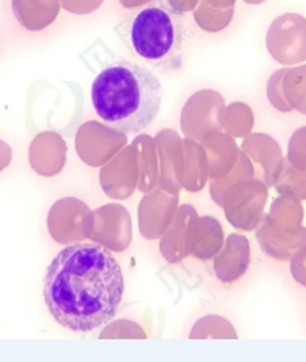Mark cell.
<instances>
[{
  "mask_svg": "<svg viewBox=\"0 0 306 362\" xmlns=\"http://www.w3.org/2000/svg\"><path fill=\"white\" fill-rule=\"evenodd\" d=\"M124 296V275L106 247L79 243L49 263L45 303L59 325L86 333L111 322Z\"/></svg>",
  "mask_w": 306,
  "mask_h": 362,
  "instance_id": "1",
  "label": "cell"
},
{
  "mask_svg": "<svg viewBox=\"0 0 306 362\" xmlns=\"http://www.w3.org/2000/svg\"><path fill=\"white\" fill-rule=\"evenodd\" d=\"M91 104L101 122L125 135L149 129L162 107V83L144 65L114 60L91 85Z\"/></svg>",
  "mask_w": 306,
  "mask_h": 362,
  "instance_id": "2",
  "label": "cell"
},
{
  "mask_svg": "<svg viewBox=\"0 0 306 362\" xmlns=\"http://www.w3.org/2000/svg\"><path fill=\"white\" fill-rule=\"evenodd\" d=\"M135 56L152 67L178 70L183 65L186 23L183 13L168 2L155 0L145 4L116 26Z\"/></svg>",
  "mask_w": 306,
  "mask_h": 362,
  "instance_id": "3",
  "label": "cell"
},
{
  "mask_svg": "<svg viewBox=\"0 0 306 362\" xmlns=\"http://www.w3.org/2000/svg\"><path fill=\"white\" fill-rule=\"evenodd\" d=\"M269 51L285 64L306 59V20L300 15H283L269 30Z\"/></svg>",
  "mask_w": 306,
  "mask_h": 362,
  "instance_id": "4",
  "label": "cell"
},
{
  "mask_svg": "<svg viewBox=\"0 0 306 362\" xmlns=\"http://www.w3.org/2000/svg\"><path fill=\"white\" fill-rule=\"evenodd\" d=\"M249 267V243L244 235L233 234L215 259V273L222 283L238 281Z\"/></svg>",
  "mask_w": 306,
  "mask_h": 362,
  "instance_id": "5",
  "label": "cell"
},
{
  "mask_svg": "<svg viewBox=\"0 0 306 362\" xmlns=\"http://www.w3.org/2000/svg\"><path fill=\"white\" fill-rule=\"evenodd\" d=\"M223 245L222 226L214 218H199L193 223L189 234V249L200 260H209Z\"/></svg>",
  "mask_w": 306,
  "mask_h": 362,
  "instance_id": "6",
  "label": "cell"
},
{
  "mask_svg": "<svg viewBox=\"0 0 306 362\" xmlns=\"http://www.w3.org/2000/svg\"><path fill=\"white\" fill-rule=\"evenodd\" d=\"M259 240L262 244V249H264L267 254L276 257L278 260H287L288 257L292 255V252L306 244V229H300L297 234L282 238V235L276 234L266 224L264 229L259 233Z\"/></svg>",
  "mask_w": 306,
  "mask_h": 362,
  "instance_id": "7",
  "label": "cell"
},
{
  "mask_svg": "<svg viewBox=\"0 0 306 362\" xmlns=\"http://www.w3.org/2000/svg\"><path fill=\"white\" fill-rule=\"evenodd\" d=\"M266 203V189L262 185H253L246 190L242 202H239L238 216L233 219V224L242 229H253L258 224L262 208Z\"/></svg>",
  "mask_w": 306,
  "mask_h": 362,
  "instance_id": "8",
  "label": "cell"
},
{
  "mask_svg": "<svg viewBox=\"0 0 306 362\" xmlns=\"http://www.w3.org/2000/svg\"><path fill=\"white\" fill-rule=\"evenodd\" d=\"M193 339L200 338H238L237 330H234L232 323L227 319L218 315H207L198 320L193 330H191V337Z\"/></svg>",
  "mask_w": 306,
  "mask_h": 362,
  "instance_id": "9",
  "label": "cell"
},
{
  "mask_svg": "<svg viewBox=\"0 0 306 362\" xmlns=\"http://www.w3.org/2000/svg\"><path fill=\"white\" fill-rule=\"evenodd\" d=\"M100 339H145L147 334L142 330L140 325L132 320H114L103 328L101 333L98 334Z\"/></svg>",
  "mask_w": 306,
  "mask_h": 362,
  "instance_id": "10",
  "label": "cell"
},
{
  "mask_svg": "<svg viewBox=\"0 0 306 362\" xmlns=\"http://www.w3.org/2000/svg\"><path fill=\"white\" fill-rule=\"evenodd\" d=\"M293 141H292V150H290V158L295 163H300L306 166V129L300 130L298 134H295Z\"/></svg>",
  "mask_w": 306,
  "mask_h": 362,
  "instance_id": "11",
  "label": "cell"
},
{
  "mask_svg": "<svg viewBox=\"0 0 306 362\" xmlns=\"http://www.w3.org/2000/svg\"><path fill=\"white\" fill-rule=\"evenodd\" d=\"M292 275L300 284L306 286V249L300 252L292 262Z\"/></svg>",
  "mask_w": 306,
  "mask_h": 362,
  "instance_id": "12",
  "label": "cell"
},
{
  "mask_svg": "<svg viewBox=\"0 0 306 362\" xmlns=\"http://www.w3.org/2000/svg\"><path fill=\"white\" fill-rule=\"evenodd\" d=\"M249 2H262V0H249Z\"/></svg>",
  "mask_w": 306,
  "mask_h": 362,
  "instance_id": "13",
  "label": "cell"
}]
</instances>
